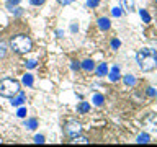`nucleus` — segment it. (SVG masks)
<instances>
[{
  "label": "nucleus",
  "instance_id": "obj_18",
  "mask_svg": "<svg viewBox=\"0 0 157 147\" xmlns=\"http://www.w3.org/2000/svg\"><path fill=\"white\" fill-rule=\"evenodd\" d=\"M25 126H26L28 129H36V127H38V121L34 119V118H31V119L26 121V124H25Z\"/></svg>",
  "mask_w": 157,
  "mask_h": 147
},
{
  "label": "nucleus",
  "instance_id": "obj_4",
  "mask_svg": "<svg viewBox=\"0 0 157 147\" xmlns=\"http://www.w3.org/2000/svg\"><path fill=\"white\" fill-rule=\"evenodd\" d=\"M64 131L69 137H75L82 132V124L78 121H67L66 126H64Z\"/></svg>",
  "mask_w": 157,
  "mask_h": 147
},
{
  "label": "nucleus",
  "instance_id": "obj_8",
  "mask_svg": "<svg viewBox=\"0 0 157 147\" xmlns=\"http://www.w3.org/2000/svg\"><path fill=\"white\" fill-rule=\"evenodd\" d=\"M106 72H108L106 62H101L100 66L97 67V75H98V77H105V75H106Z\"/></svg>",
  "mask_w": 157,
  "mask_h": 147
},
{
  "label": "nucleus",
  "instance_id": "obj_32",
  "mask_svg": "<svg viewBox=\"0 0 157 147\" xmlns=\"http://www.w3.org/2000/svg\"><path fill=\"white\" fill-rule=\"evenodd\" d=\"M21 13H23L21 8H15V15H21Z\"/></svg>",
  "mask_w": 157,
  "mask_h": 147
},
{
  "label": "nucleus",
  "instance_id": "obj_25",
  "mask_svg": "<svg viewBox=\"0 0 157 147\" xmlns=\"http://www.w3.org/2000/svg\"><path fill=\"white\" fill-rule=\"evenodd\" d=\"M25 64H26V67H28V69H34V67L38 66L36 61H33V59H31V61H28V62H25Z\"/></svg>",
  "mask_w": 157,
  "mask_h": 147
},
{
  "label": "nucleus",
  "instance_id": "obj_19",
  "mask_svg": "<svg viewBox=\"0 0 157 147\" xmlns=\"http://www.w3.org/2000/svg\"><path fill=\"white\" fill-rule=\"evenodd\" d=\"M139 15H141V18L144 20V23H149L151 21V15L146 12V10H139Z\"/></svg>",
  "mask_w": 157,
  "mask_h": 147
},
{
  "label": "nucleus",
  "instance_id": "obj_33",
  "mask_svg": "<svg viewBox=\"0 0 157 147\" xmlns=\"http://www.w3.org/2000/svg\"><path fill=\"white\" fill-rule=\"evenodd\" d=\"M71 29H72L74 33H75V31H77V24H72V26H71Z\"/></svg>",
  "mask_w": 157,
  "mask_h": 147
},
{
  "label": "nucleus",
  "instance_id": "obj_26",
  "mask_svg": "<svg viewBox=\"0 0 157 147\" xmlns=\"http://www.w3.org/2000/svg\"><path fill=\"white\" fill-rule=\"evenodd\" d=\"M34 142H36V144H43V142H44V136H34Z\"/></svg>",
  "mask_w": 157,
  "mask_h": 147
},
{
  "label": "nucleus",
  "instance_id": "obj_30",
  "mask_svg": "<svg viewBox=\"0 0 157 147\" xmlns=\"http://www.w3.org/2000/svg\"><path fill=\"white\" fill-rule=\"evenodd\" d=\"M147 95H149V96H154V95H155V90H154V88H147Z\"/></svg>",
  "mask_w": 157,
  "mask_h": 147
},
{
  "label": "nucleus",
  "instance_id": "obj_1",
  "mask_svg": "<svg viewBox=\"0 0 157 147\" xmlns=\"http://www.w3.org/2000/svg\"><path fill=\"white\" fill-rule=\"evenodd\" d=\"M137 64H139V69L144 72H151L157 69V52L155 49L151 47H142L139 52H137Z\"/></svg>",
  "mask_w": 157,
  "mask_h": 147
},
{
  "label": "nucleus",
  "instance_id": "obj_9",
  "mask_svg": "<svg viewBox=\"0 0 157 147\" xmlns=\"http://www.w3.org/2000/svg\"><path fill=\"white\" fill-rule=\"evenodd\" d=\"M146 124H149L151 129L157 131V116H155V115H151V116L146 119Z\"/></svg>",
  "mask_w": 157,
  "mask_h": 147
},
{
  "label": "nucleus",
  "instance_id": "obj_10",
  "mask_svg": "<svg viewBox=\"0 0 157 147\" xmlns=\"http://www.w3.org/2000/svg\"><path fill=\"white\" fill-rule=\"evenodd\" d=\"M72 144H88V137H85V136H75V137H72Z\"/></svg>",
  "mask_w": 157,
  "mask_h": 147
},
{
  "label": "nucleus",
  "instance_id": "obj_24",
  "mask_svg": "<svg viewBox=\"0 0 157 147\" xmlns=\"http://www.w3.org/2000/svg\"><path fill=\"white\" fill-rule=\"evenodd\" d=\"M120 46H121V41H120V39H113V41H111V47H113V49H118Z\"/></svg>",
  "mask_w": 157,
  "mask_h": 147
},
{
  "label": "nucleus",
  "instance_id": "obj_28",
  "mask_svg": "<svg viewBox=\"0 0 157 147\" xmlns=\"http://www.w3.org/2000/svg\"><path fill=\"white\" fill-rule=\"evenodd\" d=\"M29 2H31L33 5H36V7H39V5H43L46 0H29Z\"/></svg>",
  "mask_w": 157,
  "mask_h": 147
},
{
  "label": "nucleus",
  "instance_id": "obj_12",
  "mask_svg": "<svg viewBox=\"0 0 157 147\" xmlns=\"http://www.w3.org/2000/svg\"><path fill=\"white\" fill-rule=\"evenodd\" d=\"M149 141H151V136L144 132V134H139V136H137V141H136V142H137V144H147Z\"/></svg>",
  "mask_w": 157,
  "mask_h": 147
},
{
  "label": "nucleus",
  "instance_id": "obj_7",
  "mask_svg": "<svg viewBox=\"0 0 157 147\" xmlns=\"http://www.w3.org/2000/svg\"><path fill=\"white\" fill-rule=\"evenodd\" d=\"M108 75H110V80H111V82H116L118 78H120V67H118V66L111 67V70H110V74H108Z\"/></svg>",
  "mask_w": 157,
  "mask_h": 147
},
{
  "label": "nucleus",
  "instance_id": "obj_31",
  "mask_svg": "<svg viewBox=\"0 0 157 147\" xmlns=\"http://www.w3.org/2000/svg\"><path fill=\"white\" fill-rule=\"evenodd\" d=\"M71 67L74 69V70H77V69H78V64H77V61H72V64H71Z\"/></svg>",
  "mask_w": 157,
  "mask_h": 147
},
{
  "label": "nucleus",
  "instance_id": "obj_2",
  "mask_svg": "<svg viewBox=\"0 0 157 147\" xmlns=\"http://www.w3.org/2000/svg\"><path fill=\"white\" fill-rule=\"evenodd\" d=\"M10 47H12L17 54H26V52L31 51L33 41L26 36V34H17V36L12 38V41H10Z\"/></svg>",
  "mask_w": 157,
  "mask_h": 147
},
{
  "label": "nucleus",
  "instance_id": "obj_13",
  "mask_svg": "<svg viewBox=\"0 0 157 147\" xmlns=\"http://www.w3.org/2000/svg\"><path fill=\"white\" fill-rule=\"evenodd\" d=\"M123 7L126 12H132L134 10V0H123Z\"/></svg>",
  "mask_w": 157,
  "mask_h": 147
},
{
  "label": "nucleus",
  "instance_id": "obj_17",
  "mask_svg": "<svg viewBox=\"0 0 157 147\" xmlns=\"http://www.w3.org/2000/svg\"><path fill=\"white\" fill-rule=\"evenodd\" d=\"M77 110H78V113H87L88 110H90V105H88L87 101H82L80 105H78V108H77Z\"/></svg>",
  "mask_w": 157,
  "mask_h": 147
},
{
  "label": "nucleus",
  "instance_id": "obj_29",
  "mask_svg": "<svg viewBox=\"0 0 157 147\" xmlns=\"http://www.w3.org/2000/svg\"><path fill=\"white\" fill-rule=\"evenodd\" d=\"M57 2L61 3V5H69V3H72L74 0H57Z\"/></svg>",
  "mask_w": 157,
  "mask_h": 147
},
{
  "label": "nucleus",
  "instance_id": "obj_6",
  "mask_svg": "<svg viewBox=\"0 0 157 147\" xmlns=\"http://www.w3.org/2000/svg\"><path fill=\"white\" fill-rule=\"evenodd\" d=\"M98 28H100L101 31H108V29L111 28V23H110V20H108V18H105V17L98 18Z\"/></svg>",
  "mask_w": 157,
  "mask_h": 147
},
{
  "label": "nucleus",
  "instance_id": "obj_21",
  "mask_svg": "<svg viewBox=\"0 0 157 147\" xmlns=\"http://www.w3.org/2000/svg\"><path fill=\"white\" fill-rule=\"evenodd\" d=\"M111 15H113V17H118V18H120L121 15H123V10H121L120 7H115V8H111Z\"/></svg>",
  "mask_w": 157,
  "mask_h": 147
},
{
  "label": "nucleus",
  "instance_id": "obj_16",
  "mask_svg": "<svg viewBox=\"0 0 157 147\" xmlns=\"http://www.w3.org/2000/svg\"><path fill=\"white\" fill-rule=\"evenodd\" d=\"M33 82H34V78H33L31 74H26V75H23V83H25L26 87H31Z\"/></svg>",
  "mask_w": 157,
  "mask_h": 147
},
{
  "label": "nucleus",
  "instance_id": "obj_20",
  "mask_svg": "<svg viewBox=\"0 0 157 147\" xmlns=\"http://www.w3.org/2000/svg\"><path fill=\"white\" fill-rule=\"evenodd\" d=\"M124 83H126V85H134V83H136L134 75H131V74H129V75H126L124 77Z\"/></svg>",
  "mask_w": 157,
  "mask_h": 147
},
{
  "label": "nucleus",
  "instance_id": "obj_15",
  "mask_svg": "<svg viewBox=\"0 0 157 147\" xmlns=\"http://www.w3.org/2000/svg\"><path fill=\"white\" fill-rule=\"evenodd\" d=\"M7 52H8V46H7V43H5V41H0V59L7 56Z\"/></svg>",
  "mask_w": 157,
  "mask_h": 147
},
{
  "label": "nucleus",
  "instance_id": "obj_27",
  "mask_svg": "<svg viewBox=\"0 0 157 147\" xmlns=\"http://www.w3.org/2000/svg\"><path fill=\"white\" fill-rule=\"evenodd\" d=\"M18 3H20V0H8V2H7V7L12 8L13 5H18Z\"/></svg>",
  "mask_w": 157,
  "mask_h": 147
},
{
  "label": "nucleus",
  "instance_id": "obj_22",
  "mask_svg": "<svg viewBox=\"0 0 157 147\" xmlns=\"http://www.w3.org/2000/svg\"><path fill=\"white\" fill-rule=\"evenodd\" d=\"M87 5L88 7H92V8H95L100 5V0H87Z\"/></svg>",
  "mask_w": 157,
  "mask_h": 147
},
{
  "label": "nucleus",
  "instance_id": "obj_3",
  "mask_svg": "<svg viewBox=\"0 0 157 147\" xmlns=\"http://www.w3.org/2000/svg\"><path fill=\"white\" fill-rule=\"evenodd\" d=\"M20 92V82L15 78H3L0 82V95L5 98H12Z\"/></svg>",
  "mask_w": 157,
  "mask_h": 147
},
{
  "label": "nucleus",
  "instance_id": "obj_11",
  "mask_svg": "<svg viewBox=\"0 0 157 147\" xmlns=\"http://www.w3.org/2000/svg\"><path fill=\"white\" fill-rule=\"evenodd\" d=\"M82 69L87 72H92L93 69H95V64H93V61H90V59H87V61L82 62Z\"/></svg>",
  "mask_w": 157,
  "mask_h": 147
},
{
  "label": "nucleus",
  "instance_id": "obj_23",
  "mask_svg": "<svg viewBox=\"0 0 157 147\" xmlns=\"http://www.w3.org/2000/svg\"><path fill=\"white\" fill-rule=\"evenodd\" d=\"M17 116L18 118H25V116H26V108H20V110L17 111Z\"/></svg>",
  "mask_w": 157,
  "mask_h": 147
},
{
  "label": "nucleus",
  "instance_id": "obj_14",
  "mask_svg": "<svg viewBox=\"0 0 157 147\" xmlns=\"http://www.w3.org/2000/svg\"><path fill=\"white\" fill-rule=\"evenodd\" d=\"M103 100H105V98H103L101 93H95V95H93V105L101 106L103 105Z\"/></svg>",
  "mask_w": 157,
  "mask_h": 147
},
{
  "label": "nucleus",
  "instance_id": "obj_5",
  "mask_svg": "<svg viewBox=\"0 0 157 147\" xmlns=\"http://www.w3.org/2000/svg\"><path fill=\"white\" fill-rule=\"evenodd\" d=\"M25 100H26V95H25L21 90H20L15 96H12V105H13V106H21Z\"/></svg>",
  "mask_w": 157,
  "mask_h": 147
}]
</instances>
